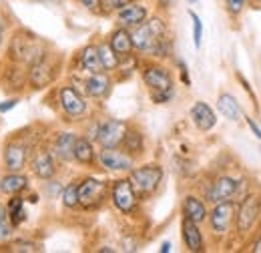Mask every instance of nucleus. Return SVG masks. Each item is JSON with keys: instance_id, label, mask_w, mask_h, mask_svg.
Returning <instances> with one entry per match:
<instances>
[{"instance_id": "nucleus-11", "label": "nucleus", "mask_w": 261, "mask_h": 253, "mask_svg": "<svg viewBox=\"0 0 261 253\" xmlns=\"http://www.w3.org/2000/svg\"><path fill=\"white\" fill-rule=\"evenodd\" d=\"M237 191H239V181H235L233 177L223 175V177L215 179V183H211V187L207 191V199H209L211 203L231 201Z\"/></svg>"}, {"instance_id": "nucleus-41", "label": "nucleus", "mask_w": 261, "mask_h": 253, "mask_svg": "<svg viewBox=\"0 0 261 253\" xmlns=\"http://www.w3.org/2000/svg\"><path fill=\"white\" fill-rule=\"evenodd\" d=\"M253 251H255V253H261V237L257 239V241H255V247H253Z\"/></svg>"}, {"instance_id": "nucleus-1", "label": "nucleus", "mask_w": 261, "mask_h": 253, "mask_svg": "<svg viewBox=\"0 0 261 253\" xmlns=\"http://www.w3.org/2000/svg\"><path fill=\"white\" fill-rule=\"evenodd\" d=\"M44 55L38 38L27 31H18L12 40H10V46H8V59L10 63H18V64H31L34 61H38L40 57Z\"/></svg>"}, {"instance_id": "nucleus-20", "label": "nucleus", "mask_w": 261, "mask_h": 253, "mask_svg": "<svg viewBox=\"0 0 261 253\" xmlns=\"http://www.w3.org/2000/svg\"><path fill=\"white\" fill-rule=\"evenodd\" d=\"M109 44L113 46V50L119 55L121 61L130 57V53H133V48H135V46H133V40H130V32L125 31V29H117V31L113 32Z\"/></svg>"}, {"instance_id": "nucleus-21", "label": "nucleus", "mask_w": 261, "mask_h": 253, "mask_svg": "<svg viewBox=\"0 0 261 253\" xmlns=\"http://www.w3.org/2000/svg\"><path fill=\"white\" fill-rule=\"evenodd\" d=\"M55 171H57V165L48 151H40L33 159V173L38 179H50L55 175Z\"/></svg>"}, {"instance_id": "nucleus-32", "label": "nucleus", "mask_w": 261, "mask_h": 253, "mask_svg": "<svg viewBox=\"0 0 261 253\" xmlns=\"http://www.w3.org/2000/svg\"><path fill=\"white\" fill-rule=\"evenodd\" d=\"M12 229H14V225L10 221L6 207H0V241H6L12 235Z\"/></svg>"}, {"instance_id": "nucleus-37", "label": "nucleus", "mask_w": 261, "mask_h": 253, "mask_svg": "<svg viewBox=\"0 0 261 253\" xmlns=\"http://www.w3.org/2000/svg\"><path fill=\"white\" fill-rule=\"evenodd\" d=\"M83 6H87L89 10H98L100 8V0H79Z\"/></svg>"}, {"instance_id": "nucleus-22", "label": "nucleus", "mask_w": 261, "mask_h": 253, "mask_svg": "<svg viewBox=\"0 0 261 253\" xmlns=\"http://www.w3.org/2000/svg\"><path fill=\"white\" fill-rule=\"evenodd\" d=\"M74 143H76L74 133H61L55 139V155L61 161H72L74 159Z\"/></svg>"}, {"instance_id": "nucleus-2", "label": "nucleus", "mask_w": 261, "mask_h": 253, "mask_svg": "<svg viewBox=\"0 0 261 253\" xmlns=\"http://www.w3.org/2000/svg\"><path fill=\"white\" fill-rule=\"evenodd\" d=\"M130 183L137 191V195H151L153 191L159 187L163 179V169L157 163L143 165L139 169H130Z\"/></svg>"}, {"instance_id": "nucleus-26", "label": "nucleus", "mask_w": 261, "mask_h": 253, "mask_svg": "<svg viewBox=\"0 0 261 253\" xmlns=\"http://www.w3.org/2000/svg\"><path fill=\"white\" fill-rule=\"evenodd\" d=\"M81 64L87 72L95 74V72H105L102 64H100V59H98V48L97 46H87L83 48L81 53Z\"/></svg>"}, {"instance_id": "nucleus-25", "label": "nucleus", "mask_w": 261, "mask_h": 253, "mask_svg": "<svg viewBox=\"0 0 261 253\" xmlns=\"http://www.w3.org/2000/svg\"><path fill=\"white\" fill-rule=\"evenodd\" d=\"M95 147H93V141L87 139V137H76V143H74V161H79L81 165H93L95 163Z\"/></svg>"}, {"instance_id": "nucleus-23", "label": "nucleus", "mask_w": 261, "mask_h": 253, "mask_svg": "<svg viewBox=\"0 0 261 253\" xmlns=\"http://www.w3.org/2000/svg\"><path fill=\"white\" fill-rule=\"evenodd\" d=\"M217 109H219V113L229 119V121H239L241 119V107H239V103H237V98L233 95H229V93H223V95H219L217 98Z\"/></svg>"}, {"instance_id": "nucleus-4", "label": "nucleus", "mask_w": 261, "mask_h": 253, "mask_svg": "<svg viewBox=\"0 0 261 253\" xmlns=\"http://www.w3.org/2000/svg\"><path fill=\"white\" fill-rule=\"evenodd\" d=\"M125 133H127V123H123L119 119H109V121L98 125L95 141L105 149H113V147H119L123 143Z\"/></svg>"}, {"instance_id": "nucleus-8", "label": "nucleus", "mask_w": 261, "mask_h": 253, "mask_svg": "<svg viewBox=\"0 0 261 253\" xmlns=\"http://www.w3.org/2000/svg\"><path fill=\"white\" fill-rule=\"evenodd\" d=\"M143 81L149 87L151 95L153 93H169V91H173V77L163 66H157V64L147 66L143 70Z\"/></svg>"}, {"instance_id": "nucleus-19", "label": "nucleus", "mask_w": 261, "mask_h": 253, "mask_svg": "<svg viewBox=\"0 0 261 253\" xmlns=\"http://www.w3.org/2000/svg\"><path fill=\"white\" fill-rule=\"evenodd\" d=\"M85 91L93 98H102L111 91V81H109V77L105 72H95L85 81Z\"/></svg>"}, {"instance_id": "nucleus-13", "label": "nucleus", "mask_w": 261, "mask_h": 253, "mask_svg": "<svg viewBox=\"0 0 261 253\" xmlns=\"http://www.w3.org/2000/svg\"><path fill=\"white\" fill-rule=\"evenodd\" d=\"M61 107L65 109V113L72 119H79L87 113V103L85 98L79 95L72 87H63L61 89Z\"/></svg>"}, {"instance_id": "nucleus-14", "label": "nucleus", "mask_w": 261, "mask_h": 253, "mask_svg": "<svg viewBox=\"0 0 261 253\" xmlns=\"http://www.w3.org/2000/svg\"><path fill=\"white\" fill-rule=\"evenodd\" d=\"M117 20L123 29H129V27H139L147 20V8L143 4H137V2H129L127 6H123L119 12H117Z\"/></svg>"}, {"instance_id": "nucleus-24", "label": "nucleus", "mask_w": 261, "mask_h": 253, "mask_svg": "<svg viewBox=\"0 0 261 253\" xmlns=\"http://www.w3.org/2000/svg\"><path fill=\"white\" fill-rule=\"evenodd\" d=\"M29 187V179L24 175L18 173H10V175H4L0 179V191L4 195H18L20 191H24Z\"/></svg>"}, {"instance_id": "nucleus-43", "label": "nucleus", "mask_w": 261, "mask_h": 253, "mask_svg": "<svg viewBox=\"0 0 261 253\" xmlns=\"http://www.w3.org/2000/svg\"><path fill=\"white\" fill-rule=\"evenodd\" d=\"M189 2H197V0H189Z\"/></svg>"}, {"instance_id": "nucleus-33", "label": "nucleus", "mask_w": 261, "mask_h": 253, "mask_svg": "<svg viewBox=\"0 0 261 253\" xmlns=\"http://www.w3.org/2000/svg\"><path fill=\"white\" fill-rule=\"evenodd\" d=\"M189 16L193 20V42H195V46L199 48L201 46V38H203V22H201V18L197 16L195 12H189Z\"/></svg>"}, {"instance_id": "nucleus-15", "label": "nucleus", "mask_w": 261, "mask_h": 253, "mask_svg": "<svg viewBox=\"0 0 261 253\" xmlns=\"http://www.w3.org/2000/svg\"><path fill=\"white\" fill-rule=\"evenodd\" d=\"M29 79V72L22 68V64L12 63L4 66V72L0 74V83L8 91H20L24 87V81Z\"/></svg>"}, {"instance_id": "nucleus-18", "label": "nucleus", "mask_w": 261, "mask_h": 253, "mask_svg": "<svg viewBox=\"0 0 261 253\" xmlns=\"http://www.w3.org/2000/svg\"><path fill=\"white\" fill-rule=\"evenodd\" d=\"M183 215L195 223H203L209 217L205 203H203L199 197H195V195H187V197L183 199Z\"/></svg>"}, {"instance_id": "nucleus-35", "label": "nucleus", "mask_w": 261, "mask_h": 253, "mask_svg": "<svg viewBox=\"0 0 261 253\" xmlns=\"http://www.w3.org/2000/svg\"><path fill=\"white\" fill-rule=\"evenodd\" d=\"M225 4H227V10L231 14H241L243 12V8L247 6V0H225Z\"/></svg>"}, {"instance_id": "nucleus-30", "label": "nucleus", "mask_w": 261, "mask_h": 253, "mask_svg": "<svg viewBox=\"0 0 261 253\" xmlns=\"http://www.w3.org/2000/svg\"><path fill=\"white\" fill-rule=\"evenodd\" d=\"M4 249H6V251H10V253H36V251H40L38 243H34V241H12V243L4 245Z\"/></svg>"}, {"instance_id": "nucleus-40", "label": "nucleus", "mask_w": 261, "mask_h": 253, "mask_svg": "<svg viewBox=\"0 0 261 253\" xmlns=\"http://www.w3.org/2000/svg\"><path fill=\"white\" fill-rule=\"evenodd\" d=\"M161 251H163V253H169V251H171V243H169V241H165L163 245H161Z\"/></svg>"}, {"instance_id": "nucleus-10", "label": "nucleus", "mask_w": 261, "mask_h": 253, "mask_svg": "<svg viewBox=\"0 0 261 253\" xmlns=\"http://www.w3.org/2000/svg\"><path fill=\"white\" fill-rule=\"evenodd\" d=\"M233 213H235V205L231 201H223V203H215V209L209 215V223H211V231L215 235H225L229 231V225L233 221Z\"/></svg>"}, {"instance_id": "nucleus-27", "label": "nucleus", "mask_w": 261, "mask_h": 253, "mask_svg": "<svg viewBox=\"0 0 261 253\" xmlns=\"http://www.w3.org/2000/svg\"><path fill=\"white\" fill-rule=\"evenodd\" d=\"M97 48H98V59H100V64H102L105 72H111V70H115V68L121 64L119 55L113 50V46H111L109 42H102Z\"/></svg>"}, {"instance_id": "nucleus-38", "label": "nucleus", "mask_w": 261, "mask_h": 253, "mask_svg": "<svg viewBox=\"0 0 261 253\" xmlns=\"http://www.w3.org/2000/svg\"><path fill=\"white\" fill-rule=\"evenodd\" d=\"M247 125H249V129L253 131V135H255V137H257V139L261 141V129L257 127V123H255L253 119H247Z\"/></svg>"}, {"instance_id": "nucleus-5", "label": "nucleus", "mask_w": 261, "mask_h": 253, "mask_svg": "<svg viewBox=\"0 0 261 253\" xmlns=\"http://www.w3.org/2000/svg\"><path fill=\"white\" fill-rule=\"evenodd\" d=\"M137 191L133 187L130 179H119L115 181L113 189H111V199L115 203V207L121 211V213H130L135 207H137Z\"/></svg>"}, {"instance_id": "nucleus-42", "label": "nucleus", "mask_w": 261, "mask_h": 253, "mask_svg": "<svg viewBox=\"0 0 261 253\" xmlns=\"http://www.w3.org/2000/svg\"><path fill=\"white\" fill-rule=\"evenodd\" d=\"M0 46H2V24H0Z\"/></svg>"}, {"instance_id": "nucleus-29", "label": "nucleus", "mask_w": 261, "mask_h": 253, "mask_svg": "<svg viewBox=\"0 0 261 253\" xmlns=\"http://www.w3.org/2000/svg\"><path fill=\"white\" fill-rule=\"evenodd\" d=\"M6 211H8L10 221H12V225H14V227H16V225H20V223L27 219V211H24V199H22V197H18V195H14V197L8 201Z\"/></svg>"}, {"instance_id": "nucleus-3", "label": "nucleus", "mask_w": 261, "mask_h": 253, "mask_svg": "<svg viewBox=\"0 0 261 253\" xmlns=\"http://www.w3.org/2000/svg\"><path fill=\"white\" fill-rule=\"evenodd\" d=\"M57 77V64L44 53L38 61H34L29 68V83L33 89H44L48 87Z\"/></svg>"}, {"instance_id": "nucleus-36", "label": "nucleus", "mask_w": 261, "mask_h": 253, "mask_svg": "<svg viewBox=\"0 0 261 253\" xmlns=\"http://www.w3.org/2000/svg\"><path fill=\"white\" fill-rule=\"evenodd\" d=\"M18 105V98H10V100H4V103H0V113H6V111H10V109H14Z\"/></svg>"}, {"instance_id": "nucleus-16", "label": "nucleus", "mask_w": 261, "mask_h": 253, "mask_svg": "<svg viewBox=\"0 0 261 253\" xmlns=\"http://www.w3.org/2000/svg\"><path fill=\"white\" fill-rule=\"evenodd\" d=\"M191 119H193V125L199 131H211L217 123L213 109L203 100H197L195 105L191 107Z\"/></svg>"}, {"instance_id": "nucleus-17", "label": "nucleus", "mask_w": 261, "mask_h": 253, "mask_svg": "<svg viewBox=\"0 0 261 253\" xmlns=\"http://www.w3.org/2000/svg\"><path fill=\"white\" fill-rule=\"evenodd\" d=\"M181 233H183V243L189 251H203V235L199 231V223L191 221L187 217H183V223H181Z\"/></svg>"}, {"instance_id": "nucleus-34", "label": "nucleus", "mask_w": 261, "mask_h": 253, "mask_svg": "<svg viewBox=\"0 0 261 253\" xmlns=\"http://www.w3.org/2000/svg\"><path fill=\"white\" fill-rule=\"evenodd\" d=\"M130 0H100V6L105 12H113V10H121L123 6H127Z\"/></svg>"}, {"instance_id": "nucleus-28", "label": "nucleus", "mask_w": 261, "mask_h": 253, "mask_svg": "<svg viewBox=\"0 0 261 253\" xmlns=\"http://www.w3.org/2000/svg\"><path fill=\"white\" fill-rule=\"evenodd\" d=\"M123 149L129 153V155H141L143 153V149H145V145H143V135L139 133V131H135V129H127V133H125V139H123Z\"/></svg>"}, {"instance_id": "nucleus-6", "label": "nucleus", "mask_w": 261, "mask_h": 253, "mask_svg": "<svg viewBox=\"0 0 261 253\" xmlns=\"http://www.w3.org/2000/svg\"><path fill=\"white\" fill-rule=\"evenodd\" d=\"M105 193H107V185L98 179H85L79 183V205L91 209V207H97L105 201Z\"/></svg>"}, {"instance_id": "nucleus-12", "label": "nucleus", "mask_w": 261, "mask_h": 253, "mask_svg": "<svg viewBox=\"0 0 261 253\" xmlns=\"http://www.w3.org/2000/svg\"><path fill=\"white\" fill-rule=\"evenodd\" d=\"M27 159H29V149H27V145L12 141V143H8V145L4 147V167H6L10 173L22 171L24 165H27Z\"/></svg>"}, {"instance_id": "nucleus-7", "label": "nucleus", "mask_w": 261, "mask_h": 253, "mask_svg": "<svg viewBox=\"0 0 261 253\" xmlns=\"http://www.w3.org/2000/svg\"><path fill=\"white\" fill-rule=\"evenodd\" d=\"M261 213V199L257 195H247L241 205H239V211H237V229L239 233H247Z\"/></svg>"}, {"instance_id": "nucleus-39", "label": "nucleus", "mask_w": 261, "mask_h": 253, "mask_svg": "<svg viewBox=\"0 0 261 253\" xmlns=\"http://www.w3.org/2000/svg\"><path fill=\"white\" fill-rule=\"evenodd\" d=\"M179 68H181V77H183V83H185V85H191V79L187 77V66H185V63H179Z\"/></svg>"}, {"instance_id": "nucleus-44", "label": "nucleus", "mask_w": 261, "mask_h": 253, "mask_svg": "<svg viewBox=\"0 0 261 253\" xmlns=\"http://www.w3.org/2000/svg\"><path fill=\"white\" fill-rule=\"evenodd\" d=\"M257 2H259V4H261V0H257Z\"/></svg>"}, {"instance_id": "nucleus-9", "label": "nucleus", "mask_w": 261, "mask_h": 253, "mask_svg": "<svg viewBox=\"0 0 261 253\" xmlns=\"http://www.w3.org/2000/svg\"><path fill=\"white\" fill-rule=\"evenodd\" d=\"M98 161L107 171H130L135 167V157L127 151H119L117 147L105 149L98 153Z\"/></svg>"}, {"instance_id": "nucleus-31", "label": "nucleus", "mask_w": 261, "mask_h": 253, "mask_svg": "<svg viewBox=\"0 0 261 253\" xmlns=\"http://www.w3.org/2000/svg\"><path fill=\"white\" fill-rule=\"evenodd\" d=\"M63 203L68 209H74L79 205V185L76 183H70L63 189Z\"/></svg>"}]
</instances>
